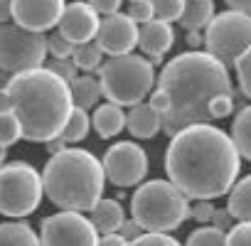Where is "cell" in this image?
<instances>
[{"mask_svg":"<svg viewBox=\"0 0 251 246\" xmlns=\"http://www.w3.org/2000/svg\"><path fill=\"white\" fill-rule=\"evenodd\" d=\"M165 170L187 199H214L226 195L236 182L241 155L222 128L192 123L170 136Z\"/></svg>","mask_w":251,"mask_h":246,"instance_id":"obj_1","label":"cell"},{"mask_svg":"<svg viewBox=\"0 0 251 246\" xmlns=\"http://www.w3.org/2000/svg\"><path fill=\"white\" fill-rule=\"evenodd\" d=\"M158 89L168 96V111L160 116V131L168 136L192 123H212L209 101L234 91L229 69L209 52L197 49L173 57L160 72Z\"/></svg>","mask_w":251,"mask_h":246,"instance_id":"obj_2","label":"cell"},{"mask_svg":"<svg viewBox=\"0 0 251 246\" xmlns=\"http://www.w3.org/2000/svg\"><path fill=\"white\" fill-rule=\"evenodd\" d=\"M10 111L20 123V138L30 143H45L59 136L72 111V91L47 67L18 72L8 79Z\"/></svg>","mask_w":251,"mask_h":246,"instance_id":"obj_3","label":"cell"},{"mask_svg":"<svg viewBox=\"0 0 251 246\" xmlns=\"http://www.w3.org/2000/svg\"><path fill=\"white\" fill-rule=\"evenodd\" d=\"M103 168L96 155L81 148H64L50 158L42 172V190L54 207L91 212L103 195Z\"/></svg>","mask_w":251,"mask_h":246,"instance_id":"obj_4","label":"cell"},{"mask_svg":"<svg viewBox=\"0 0 251 246\" xmlns=\"http://www.w3.org/2000/svg\"><path fill=\"white\" fill-rule=\"evenodd\" d=\"M131 214L146 231H173L190 217V199L165 180L141 185L131 197Z\"/></svg>","mask_w":251,"mask_h":246,"instance_id":"obj_5","label":"cell"},{"mask_svg":"<svg viewBox=\"0 0 251 246\" xmlns=\"http://www.w3.org/2000/svg\"><path fill=\"white\" fill-rule=\"evenodd\" d=\"M155 81L153 64L138 54H116L99 69L101 96L118 106H136L143 101Z\"/></svg>","mask_w":251,"mask_h":246,"instance_id":"obj_6","label":"cell"},{"mask_svg":"<svg viewBox=\"0 0 251 246\" xmlns=\"http://www.w3.org/2000/svg\"><path fill=\"white\" fill-rule=\"evenodd\" d=\"M40 172L30 163L0 165V214L27 217L40 207L42 199Z\"/></svg>","mask_w":251,"mask_h":246,"instance_id":"obj_7","label":"cell"},{"mask_svg":"<svg viewBox=\"0 0 251 246\" xmlns=\"http://www.w3.org/2000/svg\"><path fill=\"white\" fill-rule=\"evenodd\" d=\"M251 45V15L239 10H226L207 23L204 47L226 69H234L236 57Z\"/></svg>","mask_w":251,"mask_h":246,"instance_id":"obj_8","label":"cell"},{"mask_svg":"<svg viewBox=\"0 0 251 246\" xmlns=\"http://www.w3.org/2000/svg\"><path fill=\"white\" fill-rule=\"evenodd\" d=\"M45 57H47L45 32L0 23V69H5L8 74L27 72L42 67Z\"/></svg>","mask_w":251,"mask_h":246,"instance_id":"obj_9","label":"cell"},{"mask_svg":"<svg viewBox=\"0 0 251 246\" xmlns=\"http://www.w3.org/2000/svg\"><path fill=\"white\" fill-rule=\"evenodd\" d=\"M42 246H96L99 231L94 229L91 219L81 217V212H57L42 221L40 234Z\"/></svg>","mask_w":251,"mask_h":246,"instance_id":"obj_10","label":"cell"},{"mask_svg":"<svg viewBox=\"0 0 251 246\" xmlns=\"http://www.w3.org/2000/svg\"><path fill=\"white\" fill-rule=\"evenodd\" d=\"M101 168H103V175L116 187H131V185L143 182V177L148 175V155L141 146L123 141L106 150Z\"/></svg>","mask_w":251,"mask_h":246,"instance_id":"obj_11","label":"cell"},{"mask_svg":"<svg viewBox=\"0 0 251 246\" xmlns=\"http://www.w3.org/2000/svg\"><path fill=\"white\" fill-rule=\"evenodd\" d=\"M101 52L116 57V54H128L138 45V25L121 13H111L99 23V30L94 35Z\"/></svg>","mask_w":251,"mask_h":246,"instance_id":"obj_12","label":"cell"},{"mask_svg":"<svg viewBox=\"0 0 251 246\" xmlns=\"http://www.w3.org/2000/svg\"><path fill=\"white\" fill-rule=\"evenodd\" d=\"M64 5V0H10V18L25 30L45 32L59 23Z\"/></svg>","mask_w":251,"mask_h":246,"instance_id":"obj_13","label":"cell"},{"mask_svg":"<svg viewBox=\"0 0 251 246\" xmlns=\"http://www.w3.org/2000/svg\"><path fill=\"white\" fill-rule=\"evenodd\" d=\"M57 25H59V32L69 42H74V45L91 42L99 30V13L89 3H69V5H64Z\"/></svg>","mask_w":251,"mask_h":246,"instance_id":"obj_14","label":"cell"},{"mask_svg":"<svg viewBox=\"0 0 251 246\" xmlns=\"http://www.w3.org/2000/svg\"><path fill=\"white\" fill-rule=\"evenodd\" d=\"M175 45V30L170 27V23L163 20H148L141 25L138 30V47L158 64L163 59V54Z\"/></svg>","mask_w":251,"mask_h":246,"instance_id":"obj_15","label":"cell"},{"mask_svg":"<svg viewBox=\"0 0 251 246\" xmlns=\"http://www.w3.org/2000/svg\"><path fill=\"white\" fill-rule=\"evenodd\" d=\"M126 128L133 133V138L148 141V138L158 136V131H160V116H158V111L151 103L138 101L131 108V113L126 116Z\"/></svg>","mask_w":251,"mask_h":246,"instance_id":"obj_16","label":"cell"},{"mask_svg":"<svg viewBox=\"0 0 251 246\" xmlns=\"http://www.w3.org/2000/svg\"><path fill=\"white\" fill-rule=\"evenodd\" d=\"M91 126L99 133V138H113V136H118L126 128V116H123V111H121L118 103H111L108 101V103H101L94 111Z\"/></svg>","mask_w":251,"mask_h":246,"instance_id":"obj_17","label":"cell"},{"mask_svg":"<svg viewBox=\"0 0 251 246\" xmlns=\"http://www.w3.org/2000/svg\"><path fill=\"white\" fill-rule=\"evenodd\" d=\"M123 219H126V214H123V207L118 204V199H99L91 207V224L101 234L118 231Z\"/></svg>","mask_w":251,"mask_h":246,"instance_id":"obj_18","label":"cell"},{"mask_svg":"<svg viewBox=\"0 0 251 246\" xmlns=\"http://www.w3.org/2000/svg\"><path fill=\"white\" fill-rule=\"evenodd\" d=\"M214 18V0H185V8L177 18L182 30H202Z\"/></svg>","mask_w":251,"mask_h":246,"instance_id":"obj_19","label":"cell"},{"mask_svg":"<svg viewBox=\"0 0 251 246\" xmlns=\"http://www.w3.org/2000/svg\"><path fill=\"white\" fill-rule=\"evenodd\" d=\"M226 209L236 221H251V175L231 185Z\"/></svg>","mask_w":251,"mask_h":246,"instance_id":"obj_20","label":"cell"},{"mask_svg":"<svg viewBox=\"0 0 251 246\" xmlns=\"http://www.w3.org/2000/svg\"><path fill=\"white\" fill-rule=\"evenodd\" d=\"M69 91H72V103L79 108H94L101 98V84L94 76H76L69 81Z\"/></svg>","mask_w":251,"mask_h":246,"instance_id":"obj_21","label":"cell"},{"mask_svg":"<svg viewBox=\"0 0 251 246\" xmlns=\"http://www.w3.org/2000/svg\"><path fill=\"white\" fill-rule=\"evenodd\" d=\"M0 246H42L40 236L25 221L0 224Z\"/></svg>","mask_w":251,"mask_h":246,"instance_id":"obj_22","label":"cell"},{"mask_svg":"<svg viewBox=\"0 0 251 246\" xmlns=\"http://www.w3.org/2000/svg\"><path fill=\"white\" fill-rule=\"evenodd\" d=\"M239 150L241 158L251 160V106H241L231 123V136H229Z\"/></svg>","mask_w":251,"mask_h":246,"instance_id":"obj_23","label":"cell"},{"mask_svg":"<svg viewBox=\"0 0 251 246\" xmlns=\"http://www.w3.org/2000/svg\"><path fill=\"white\" fill-rule=\"evenodd\" d=\"M89 128H91V118L86 116V108H79V106H72L64 126L59 131V138L64 143H79L89 136Z\"/></svg>","mask_w":251,"mask_h":246,"instance_id":"obj_24","label":"cell"},{"mask_svg":"<svg viewBox=\"0 0 251 246\" xmlns=\"http://www.w3.org/2000/svg\"><path fill=\"white\" fill-rule=\"evenodd\" d=\"M101 49L96 42H81V45H74V52H72V59L76 64V69H84V72H96L101 67Z\"/></svg>","mask_w":251,"mask_h":246,"instance_id":"obj_25","label":"cell"},{"mask_svg":"<svg viewBox=\"0 0 251 246\" xmlns=\"http://www.w3.org/2000/svg\"><path fill=\"white\" fill-rule=\"evenodd\" d=\"M185 246H226V234L217 226H202L190 234Z\"/></svg>","mask_w":251,"mask_h":246,"instance_id":"obj_26","label":"cell"},{"mask_svg":"<svg viewBox=\"0 0 251 246\" xmlns=\"http://www.w3.org/2000/svg\"><path fill=\"white\" fill-rule=\"evenodd\" d=\"M20 141V123L13 111H0V146H13Z\"/></svg>","mask_w":251,"mask_h":246,"instance_id":"obj_27","label":"cell"},{"mask_svg":"<svg viewBox=\"0 0 251 246\" xmlns=\"http://www.w3.org/2000/svg\"><path fill=\"white\" fill-rule=\"evenodd\" d=\"M234 69H236V76H239V89L244 91V96L251 98V45L236 57Z\"/></svg>","mask_w":251,"mask_h":246,"instance_id":"obj_28","label":"cell"},{"mask_svg":"<svg viewBox=\"0 0 251 246\" xmlns=\"http://www.w3.org/2000/svg\"><path fill=\"white\" fill-rule=\"evenodd\" d=\"M151 3H153L155 20H163V23H175L185 8V0H151Z\"/></svg>","mask_w":251,"mask_h":246,"instance_id":"obj_29","label":"cell"},{"mask_svg":"<svg viewBox=\"0 0 251 246\" xmlns=\"http://www.w3.org/2000/svg\"><path fill=\"white\" fill-rule=\"evenodd\" d=\"M47 52H50L54 59H69L72 52H74V42H69V40L57 30V32H52V35L47 37Z\"/></svg>","mask_w":251,"mask_h":246,"instance_id":"obj_30","label":"cell"},{"mask_svg":"<svg viewBox=\"0 0 251 246\" xmlns=\"http://www.w3.org/2000/svg\"><path fill=\"white\" fill-rule=\"evenodd\" d=\"M234 111V91H226V94H217L212 101H209V113H212V121H219V118H226L229 113Z\"/></svg>","mask_w":251,"mask_h":246,"instance_id":"obj_31","label":"cell"},{"mask_svg":"<svg viewBox=\"0 0 251 246\" xmlns=\"http://www.w3.org/2000/svg\"><path fill=\"white\" fill-rule=\"evenodd\" d=\"M128 246H180V244L163 231H148V234H141L133 241H128Z\"/></svg>","mask_w":251,"mask_h":246,"instance_id":"obj_32","label":"cell"},{"mask_svg":"<svg viewBox=\"0 0 251 246\" xmlns=\"http://www.w3.org/2000/svg\"><path fill=\"white\" fill-rule=\"evenodd\" d=\"M226 246H251V221H239L226 234Z\"/></svg>","mask_w":251,"mask_h":246,"instance_id":"obj_33","label":"cell"},{"mask_svg":"<svg viewBox=\"0 0 251 246\" xmlns=\"http://www.w3.org/2000/svg\"><path fill=\"white\" fill-rule=\"evenodd\" d=\"M126 15H128L136 25H143V23H148V20L155 18L153 15V3H151V0H133Z\"/></svg>","mask_w":251,"mask_h":246,"instance_id":"obj_34","label":"cell"},{"mask_svg":"<svg viewBox=\"0 0 251 246\" xmlns=\"http://www.w3.org/2000/svg\"><path fill=\"white\" fill-rule=\"evenodd\" d=\"M47 69L50 72H54L59 79H64L67 84L72 81V79H76L79 76V69H76V64L74 62H69V59H54L52 57V62L47 64Z\"/></svg>","mask_w":251,"mask_h":246,"instance_id":"obj_35","label":"cell"},{"mask_svg":"<svg viewBox=\"0 0 251 246\" xmlns=\"http://www.w3.org/2000/svg\"><path fill=\"white\" fill-rule=\"evenodd\" d=\"M212 212H214V207H212L207 199H197V204H195V207H190V217H192L197 224H204V221H209Z\"/></svg>","mask_w":251,"mask_h":246,"instance_id":"obj_36","label":"cell"},{"mask_svg":"<svg viewBox=\"0 0 251 246\" xmlns=\"http://www.w3.org/2000/svg\"><path fill=\"white\" fill-rule=\"evenodd\" d=\"M209 221H212V226H217V229H222V231L234 226V217L229 214V209H214L212 217H209Z\"/></svg>","mask_w":251,"mask_h":246,"instance_id":"obj_37","label":"cell"},{"mask_svg":"<svg viewBox=\"0 0 251 246\" xmlns=\"http://www.w3.org/2000/svg\"><path fill=\"white\" fill-rule=\"evenodd\" d=\"M86 3L99 15H111V13H118V8H121V0H86Z\"/></svg>","mask_w":251,"mask_h":246,"instance_id":"obj_38","label":"cell"},{"mask_svg":"<svg viewBox=\"0 0 251 246\" xmlns=\"http://www.w3.org/2000/svg\"><path fill=\"white\" fill-rule=\"evenodd\" d=\"M118 234H121L126 241H133L136 236H141V234H143V229L138 226V221H136V219H131V221H126V219H123V224L118 226Z\"/></svg>","mask_w":251,"mask_h":246,"instance_id":"obj_39","label":"cell"},{"mask_svg":"<svg viewBox=\"0 0 251 246\" xmlns=\"http://www.w3.org/2000/svg\"><path fill=\"white\" fill-rule=\"evenodd\" d=\"M96 246H128V241H126L118 231H111V234H103V239Z\"/></svg>","mask_w":251,"mask_h":246,"instance_id":"obj_40","label":"cell"},{"mask_svg":"<svg viewBox=\"0 0 251 246\" xmlns=\"http://www.w3.org/2000/svg\"><path fill=\"white\" fill-rule=\"evenodd\" d=\"M229 5V10H239V13H246L251 15V0H224Z\"/></svg>","mask_w":251,"mask_h":246,"instance_id":"obj_41","label":"cell"},{"mask_svg":"<svg viewBox=\"0 0 251 246\" xmlns=\"http://www.w3.org/2000/svg\"><path fill=\"white\" fill-rule=\"evenodd\" d=\"M204 45V37L200 35V30H187V47L190 49H200Z\"/></svg>","mask_w":251,"mask_h":246,"instance_id":"obj_42","label":"cell"},{"mask_svg":"<svg viewBox=\"0 0 251 246\" xmlns=\"http://www.w3.org/2000/svg\"><path fill=\"white\" fill-rule=\"evenodd\" d=\"M45 146H47V153H50V155H54V153H59V150H64V148H67V143H64L59 136H54V138L45 141Z\"/></svg>","mask_w":251,"mask_h":246,"instance_id":"obj_43","label":"cell"},{"mask_svg":"<svg viewBox=\"0 0 251 246\" xmlns=\"http://www.w3.org/2000/svg\"><path fill=\"white\" fill-rule=\"evenodd\" d=\"M0 111H10V94H8V86L0 89Z\"/></svg>","mask_w":251,"mask_h":246,"instance_id":"obj_44","label":"cell"},{"mask_svg":"<svg viewBox=\"0 0 251 246\" xmlns=\"http://www.w3.org/2000/svg\"><path fill=\"white\" fill-rule=\"evenodd\" d=\"M10 20V0H0V23Z\"/></svg>","mask_w":251,"mask_h":246,"instance_id":"obj_45","label":"cell"},{"mask_svg":"<svg viewBox=\"0 0 251 246\" xmlns=\"http://www.w3.org/2000/svg\"><path fill=\"white\" fill-rule=\"evenodd\" d=\"M3 86H8V72L0 69V89H3Z\"/></svg>","mask_w":251,"mask_h":246,"instance_id":"obj_46","label":"cell"},{"mask_svg":"<svg viewBox=\"0 0 251 246\" xmlns=\"http://www.w3.org/2000/svg\"><path fill=\"white\" fill-rule=\"evenodd\" d=\"M5 163V146H0V165Z\"/></svg>","mask_w":251,"mask_h":246,"instance_id":"obj_47","label":"cell"},{"mask_svg":"<svg viewBox=\"0 0 251 246\" xmlns=\"http://www.w3.org/2000/svg\"><path fill=\"white\" fill-rule=\"evenodd\" d=\"M131 3H133V0H131Z\"/></svg>","mask_w":251,"mask_h":246,"instance_id":"obj_48","label":"cell"}]
</instances>
